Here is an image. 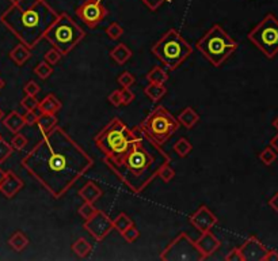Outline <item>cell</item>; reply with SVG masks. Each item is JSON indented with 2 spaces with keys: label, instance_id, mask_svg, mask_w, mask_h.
<instances>
[{
  "label": "cell",
  "instance_id": "cell-23",
  "mask_svg": "<svg viewBox=\"0 0 278 261\" xmlns=\"http://www.w3.org/2000/svg\"><path fill=\"white\" fill-rule=\"evenodd\" d=\"M198 120H200L198 113L190 106L185 108V109L182 110V113L178 116L179 124H182L183 126H186L187 130H190V128H193V126H196L197 122H198Z\"/></svg>",
  "mask_w": 278,
  "mask_h": 261
},
{
  "label": "cell",
  "instance_id": "cell-43",
  "mask_svg": "<svg viewBox=\"0 0 278 261\" xmlns=\"http://www.w3.org/2000/svg\"><path fill=\"white\" fill-rule=\"evenodd\" d=\"M151 11H156L163 4V3H168V2H173V0H141Z\"/></svg>",
  "mask_w": 278,
  "mask_h": 261
},
{
  "label": "cell",
  "instance_id": "cell-2",
  "mask_svg": "<svg viewBox=\"0 0 278 261\" xmlns=\"http://www.w3.org/2000/svg\"><path fill=\"white\" fill-rule=\"evenodd\" d=\"M133 130L136 140L129 150L118 160L103 162L133 194H140L158 177L159 170L171 162V158L162 146L145 135L140 126H134Z\"/></svg>",
  "mask_w": 278,
  "mask_h": 261
},
{
  "label": "cell",
  "instance_id": "cell-3",
  "mask_svg": "<svg viewBox=\"0 0 278 261\" xmlns=\"http://www.w3.org/2000/svg\"><path fill=\"white\" fill-rule=\"evenodd\" d=\"M58 12L46 0H16L0 15L4 24L19 42L33 49L57 20Z\"/></svg>",
  "mask_w": 278,
  "mask_h": 261
},
{
  "label": "cell",
  "instance_id": "cell-48",
  "mask_svg": "<svg viewBox=\"0 0 278 261\" xmlns=\"http://www.w3.org/2000/svg\"><path fill=\"white\" fill-rule=\"evenodd\" d=\"M269 206H270V208H273L276 212H278V192L269 198Z\"/></svg>",
  "mask_w": 278,
  "mask_h": 261
},
{
  "label": "cell",
  "instance_id": "cell-30",
  "mask_svg": "<svg viewBox=\"0 0 278 261\" xmlns=\"http://www.w3.org/2000/svg\"><path fill=\"white\" fill-rule=\"evenodd\" d=\"M277 155H278L277 152H276V151L269 146V147H266L265 150L261 151V154H259V160H261L264 164H266V166H270V164L276 162Z\"/></svg>",
  "mask_w": 278,
  "mask_h": 261
},
{
  "label": "cell",
  "instance_id": "cell-4",
  "mask_svg": "<svg viewBox=\"0 0 278 261\" xmlns=\"http://www.w3.org/2000/svg\"><path fill=\"white\" fill-rule=\"evenodd\" d=\"M94 140L96 147L105 155L103 160H118L136 140V132L115 117L95 136Z\"/></svg>",
  "mask_w": 278,
  "mask_h": 261
},
{
  "label": "cell",
  "instance_id": "cell-37",
  "mask_svg": "<svg viewBox=\"0 0 278 261\" xmlns=\"http://www.w3.org/2000/svg\"><path fill=\"white\" fill-rule=\"evenodd\" d=\"M98 208L94 207V203H88V202H84L82 207L79 208V215L83 218V219H90V218L96 212Z\"/></svg>",
  "mask_w": 278,
  "mask_h": 261
},
{
  "label": "cell",
  "instance_id": "cell-15",
  "mask_svg": "<svg viewBox=\"0 0 278 261\" xmlns=\"http://www.w3.org/2000/svg\"><path fill=\"white\" fill-rule=\"evenodd\" d=\"M22 188H23V181L12 170L5 172L4 178L0 184V194L5 198H12Z\"/></svg>",
  "mask_w": 278,
  "mask_h": 261
},
{
  "label": "cell",
  "instance_id": "cell-53",
  "mask_svg": "<svg viewBox=\"0 0 278 261\" xmlns=\"http://www.w3.org/2000/svg\"><path fill=\"white\" fill-rule=\"evenodd\" d=\"M3 117H4V113H3V110L0 109V121L3 120Z\"/></svg>",
  "mask_w": 278,
  "mask_h": 261
},
{
  "label": "cell",
  "instance_id": "cell-51",
  "mask_svg": "<svg viewBox=\"0 0 278 261\" xmlns=\"http://www.w3.org/2000/svg\"><path fill=\"white\" fill-rule=\"evenodd\" d=\"M273 126H274V128H276V130H278V117H277V118H276V120L273 121Z\"/></svg>",
  "mask_w": 278,
  "mask_h": 261
},
{
  "label": "cell",
  "instance_id": "cell-20",
  "mask_svg": "<svg viewBox=\"0 0 278 261\" xmlns=\"http://www.w3.org/2000/svg\"><path fill=\"white\" fill-rule=\"evenodd\" d=\"M30 58H31V49L27 48L22 42L15 45L12 50L10 52V58L16 66H23Z\"/></svg>",
  "mask_w": 278,
  "mask_h": 261
},
{
  "label": "cell",
  "instance_id": "cell-21",
  "mask_svg": "<svg viewBox=\"0 0 278 261\" xmlns=\"http://www.w3.org/2000/svg\"><path fill=\"white\" fill-rule=\"evenodd\" d=\"M38 130L42 135H46L50 130L57 126V117L56 114H49V113H39L38 120H37Z\"/></svg>",
  "mask_w": 278,
  "mask_h": 261
},
{
  "label": "cell",
  "instance_id": "cell-18",
  "mask_svg": "<svg viewBox=\"0 0 278 261\" xmlns=\"http://www.w3.org/2000/svg\"><path fill=\"white\" fill-rule=\"evenodd\" d=\"M3 126L10 130L11 134H18L26 126V121H24V117L22 114L14 110L11 112L8 116L3 117Z\"/></svg>",
  "mask_w": 278,
  "mask_h": 261
},
{
  "label": "cell",
  "instance_id": "cell-27",
  "mask_svg": "<svg viewBox=\"0 0 278 261\" xmlns=\"http://www.w3.org/2000/svg\"><path fill=\"white\" fill-rule=\"evenodd\" d=\"M167 72L164 71L163 68L160 67L152 68V70L147 74V80H148L149 83H160V84H164V83L167 82Z\"/></svg>",
  "mask_w": 278,
  "mask_h": 261
},
{
  "label": "cell",
  "instance_id": "cell-14",
  "mask_svg": "<svg viewBox=\"0 0 278 261\" xmlns=\"http://www.w3.org/2000/svg\"><path fill=\"white\" fill-rule=\"evenodd\" d=\"M190 223L200 232H205L212 230V228L217 223V218L206 206H201L196 212L190 216Z\"/></svg>",
  "mask_w": 278,
  "mask_h": 261
},
{
  "label": "cell",
  "instance_id": "cell-54",
  "mask_svg": "<svg viewBox=\"0 0 278 261\" xmlns=\"http://www.w3.org/2000/svg\"><path fill=\"white\" fill-rule=\"evenodd\" d=\"M8 2H11V3H14V2H16V0H8Z\"/></svg>",
  "mask_w": 278,
  "mask_h": 261
},
{
  "label": "cell",
  "instance_id": "cell-17",
  "mask_svg": "<svg viewBox=\"0 0 278 261\" xmlns=\"http://www.w3.org/2000/svg\"><path fill=\"white\" fill-rule=\"evenodd\" d=\"M79 196L84 200V202H88V203H95L96 200H99L102 198V189L92 181H88L87 184H84L83 188L79 189Z\"/></svg>",
  "mask_w": 278,
  "mask_h": 261
},
{
  "label": "cell",
  "instance_id": "cell-19",
  "mask_svg": "<svg viewBox=\"0 0 278 261\" xmlns=\"http://www.w3.org/2000/svg\"><path fill=\"white\" fill-rule=\"evenodd\" d=\"M61 101H60L54 94H48V96L38 104V110L41 112V113L56 114V113L61 109Z\"/></svg>",
  "mask_w": 278,
  "mask_h": 261
},
{
  "label": "cell",
  "instance_id": "cell-32",
  "mask_svg": "<svg viewBox=\"0 0 278 261\" xmlns=\"http://www.w3.org/2000/svg\"><path fill=\"white\" fill-rule=\"evenodd\" d=\"M14 152V148L11 147L8 142H5L1 136H0V164H3L10 158Z\"/></svg>",
  "mask_w": 278,
  "mask_h": 261
},
{
  "label": "cell",
  "instance_id": "cell-49",
  "mask_svg": "<svg viewBox=\"0 0 278 261\" xmlns=\"http://www.w3.org/2000/svg\"><path fill=\"white\" fill-rule=\"evenodd\" d=\"M269 146H270V147H272V148H273V150L276 151V152H277V154H278V134L276 136H274L272 140H270Z\"/></svg>",
  "mask_w": 278,
  "mask_h": 261
},
{
  "label": "cell",
  "instance_id": "cell-11",
  "mask_svg": "<svg viewBox=\"0 0 278 261\" xmlns=\"http://www.w3.org/2000/svg\"><path fill=\"white\" fill-rule=\"evenodd\" d=\"M76 16L90 29H95L96 26L106 20L109 11L103 6V0H84L76 8Z\"/></svg>",
  "mask_w": 278,
  "mask_h": 261
},
{
  "label": "cell",
  "instance_id": "cell-33",
  "mask_svg": "<svg viewBox=\"0 0 278 261\" xmlns=\"http://www.w3.org/2000/svg\"><path fill=\"white\" fill-rule=\"evenodd\" d=\"M27 138L23 135V134H20V132H18V134H14V138L11 139L10 144L11 147L14 148V150L16 151H22L27 146Z\"/></svg>",
  "mask_w": 278,
  "mask_h": 261
},
{
  "label": "cell",
  "instance_id": "cell-40",
  "mask_svg": "<svg viewBox=\"0 0 278 261\" xmlns=\"http://www.w3.org/2000/svg\"><path fill=\"white\" fill-rule=\"evenodd\" d=\"M118 83H120V86L122 88H129L134 83V76L130 72H128V71H125V72H122L118 76Z\"/></svg>",
  "mask_w": 278,
  "mask_h": 261
},
{
  "label": "cell",
  "instance_id": "cell-34",
  "mask_svg": "<svg viewBox=\"0 0 278 261\" xmlns=\"http://www.w3.org/2000/svg\"><path fill=\"white\" fill-rule=\"evenodd\" d=\"M106 34L109 36L110 40H118L124 34V29H122V26L118 22H111L107 26V29H106Z\"/></svg>",
  "mask_w": 278,
  "mask_h": 261
},
{
  "label": "cell",
  "instance_id": "cell-36",
  "mask_svg": "<svg viewBox=\"0 0 278 261\" xmlns=\"http://www.w3.org/2000/svg\"><path fill=\"white\" fill-rule=\"evenodd\" d=\"M122 237H124L125 241L129 242V244H132V242H136L140 238L139 228H136L134 224H132L130 228H128L124 232H122Z\"/></svg>",
  "mask_w": 278,
  "mask_h": 261
},
{
  "label": "cell",
  "instance_id": "cell-39",
  "mask_svg": "<svg viewBox=\"0 0 278 261\" xmlns=\"http://www.w3.org/2000/svg\"><path fill=\"white\" fill-rule=\"evenodd\" d=\"M45 62L48 64H50V66H56V64L61 60V58H62V54L58 52L57 49H54V48H52V49H49L48 52L45 54Z\"/></svg>",
  "mask_w": 278,
  "mask_h": 261
},
{
  "label": "cell",
  "instance_id": "cell-35",
  "mask_svg": "<svg viewBox=\"0 0 278 261\" xmlns=\"http://www.w3.org/2000/svg\"><path fill=\"white\" fill-rule=\"evenodd\" d=\"M38 104L39 101L35 97H33V96H26V97L20 101V106L23 108L26 112L35 110V109H38Z\"/></svg>",
  "mask_w": 278,
  "mask_h": 261
},
{
  "label": "cell",
  "instance_id": "cell-10",
  "mask_svg": "<svg viewBox=\"0 0 278 261\" xmlns=\"http://www.w3.org/2000/svg\"><path fill=\"white\" fill-rule=\"evenodd\" d=\"M160 260L163 261H202L205 260L202 253L197 246L196 241L187 236L186 232H181L175 240L171 241L160 254Z\"/></svg>",
  "mask_w": 278,
  "mask_h": 261
},
{
  "label": "cell",
  "instance_id": "cell-1",
  "mask_svg": "<svg viewBox=\"0 0 278 261\" xmlns=\"http://www.w3.org/2000/svg\"><path fill=\"white\" fill-rule=\"evenodd\" d=\"M20 164L53 198H60L91 169L94 160L65 130L54 126Z\"/></svg>",
  "mask_w": 278,
  "mask_h": 261
},
{
  "label": "cell",
  "instance_id": "cell-6",
  "mask_svg": "<svg viewBox=\"0 0 278 261\" xmlns=\"http://www.w3.org/2000/svg\"><path fill=\"white\" fill-rule=\"evenodd\" d=\"M84 37L86 32L67 12H61L58 14L56 22L45 33L43 38L52 45V48L57 49L62 56H65Z\"/></svg>",
  "mask_w": 278,
  "mask_h": 261
},
{
  "label": "cell",
  "instance_id": "cell-42",
  "mask_svg": "<svg viewBox=\"0 0 278 261\" xmlns=\"http://www.w3.org/2000/svg\"><path fill=\"white\" fill-rule=\"evenodd\" d=\"M121 98H122V105H129L134 100V92L129 88H122L121 90Z\"/></svg>",
  "mask_w": 278,
  "mask_h": 261
},
{
  "label": "cell",
  "instance_id": "cell-41",
  "mask_svg": "<svg viewBox=\"0 0 278 261\" xmlns=\"http://www.w3.org/2000/svg\"><path fill=\"white\" fill-rule=\"evenodd\" d=\"M23 92L26 96H33V97H35V96L41 92V87L34 82V80H30V82H27L24 84Z\"/></svg>",
  "mask_w": 278,
  "mask_h": 261
},
{
  "label": "cell",
  "instance_id": "cell-44",
  "mask_svg": "<svg viewBox=\"0 0 278 261\" xmlns=\"http://www.w3.org/2000/svg\"><path fill=\"white\" fill-rule=\"evenodd\" d=\"M107 100L110 101V104L113 106H120L122 105V98H121V90H114L113 92H110V96L107 97Z\"/></svg>",
  "mask_w": 278,
  "mask_h": 261
},
{
  "label": "cell",
  "instance_id": "cell-50",
  "mask_svg": "<svg viewBox=\"0 0 278 261\" xmlns=\"http://www.w3.org/2000/svg\"><path fill=\"white\" fill-rule=\"evenodd\" d=\"M4 174H5L4 170L0 169V184H1V181H3V178H4Z\"/></svg>",
  "mask_w": 278,
  "mask_h": 261
},
{
  "label": "cell",
  "instance_id": "cell-47",
  "mask_svg": "<svg viewBox=\"0 0 278 261\" xmlns=\"http://www.w3.org/2000/svg\"><path fill=\"white\" fill-rule=\"evenodd\" d=\"M264 261H278V252L273 250V249H269Z\"/></svg>",
  "mask_w": 278,
  "mask_h": 261
},
{
  "label": "cell",
  "instance_id": "cell-45",
  "mask_svg": "<svg viewBox=\"0 0 278 261\" xmlns=\"http://www.w3.org/2000/svg\"><path fill=\"white\" fill-rule=\"evenodd\" d=\"M38 116L39 113H37L35 110H29L26 112V114H24V121H26V124L27 126H34V124H37V120H38Z\"/></svg>",
  "mask_w": 278,
  "mask_h": 261
},
{
  "label": "cell",
  "instance_id": "cell-24",
  "mask_svg": "<svg viewBox=\"0 0 278 261\" xmlns=\"http://www.w3.org/2000/svg\"><path fill=\"white\" fill-rule=\"evenodd\" d=\"M144 92L147 97H149V100L158 102L166 96L167 88L164 87V84H160V83H149L148 86L144 88Z\"/></svg>",
  "mask_w": 278,
  "mask_h": 261
},
{
  "label": "cell",
  "instance_id": "cell-46",
  "mask_svg": "<svg viewBox=\"0 0 278 261\" xmlns=\"http://www.w3.org/2000/svg\"><path fill=\"white\" fill-rule=\"evenodd\" d=\"M227 261H243V257H242V253H240L239 248H235L228 253L226 256Z\"/></svg>",
  "mask_w": 278,
  "mask_h": 261
},
{
  "label": "cell",
  "instance_id": "cell-13",
  "mask_svg": "<svg viewBox=\"0 0 278 261\" xmlns=\"http://www.w3.org/2000/svg\"><path fill=\"white\" fill-rule=\"evenodd\" d=\"M239 250L242 253L243 261H264L269 249L255 236H251L239 248Z\"/></svg>",
  "mask_w": 278,
  "mask_h": 261
},
{
  "label": "cell",
  "instance_id": "cell-16",
  "mask_svg": "<svg viewBox=\"0 0 278 261\" xmlns=\"http://www.w3.org/2000/svg\"><path fill=\"white\" fill-rule=\"evenodd\" d=\"M196 244L205 260L208 258V257L211 256V254H213V253H215L221 245L220 241H219V240L212 234L211 230H209V232H201V237L197 240Z\"/></svg>",
  "mask_w": 278,
  "mask_h": 261
},
{
  "label": "cell",
  "instance_id": "cell-9",
  "mask_svg": "<svg viewBox=\"0 0 278 261\" xmlns=\"http://www.w3.org/2000/svg\"><path fill=\"white\" fill-rule=\"evenodd\" d=\"M247 37L266 58H274L278 54V20L268 14Z\"/></svg>",
  "mask_w": 278,
  "mask_h": 261
},
{
  "label": "cell",
  "instance_id": "cell-12",
  "mask_svg": "<svg viewBox=\"0 0 278 261\" xmlns=\"http://www.w3.org/2000/svg\"><path fill=\"white\" fill-rule=\"evenodd\" d=\"M84 228L95 238V241H103L114 228L110 218L101 210H96V212L84 222Z\"/></svg>",
  "mask_w": 278,
  "mask_h": 261
},
{
  "label": "cell",
  "instance_id": "cell-22",
  "mask_svg": "<svg viewBox=\"0 0 278 261\" xmlns=\"http://www.w3.org/2000/svg\"><path fill=\"white\" fill-rule=\"evenodd\" d=\"M110 58L114 60L115 63L120 64H125L130 58H132V50L128 48V45H125V44H118L117 46L110 50Z\"/></svg>",
  "mask_w": 278,
  "mask_h": 261
},
{
  "label": "cell",
  "instance_id": "cell-28",
  "mask_svg": "<svg viewBox=\"0 0 278 261\" xmlns=\"http://www.w3.org/2000/svg\"><path fill=\"white\" fill-rule=\"evenodd\" d=\"M132 224H134L133 220H132V219H130V218L125 212H121L120 215L113 220V228H114L118 232H121V234H122L126 228H130Z\"/></svg>",
  "mask_w": 278,
  "mask_h": 261
},
{
  "label": "cell",
  "instance_id": "cell-26",
  "mask_svg": "<svg viewBox=\"0 0 278 261\" xmlns=\"http://www.w3.org/2000/svg\"><path fill=\"white\" fill-rule=\"evenodd\" d=\"M8 245H10L15 252H22L24 248L29 245V238L24 236L22 232H15L8 240Z\"/></svg>",
  "mask_w": 278,
  "mask_h": 261
},
{
  "label": "cell",
  "instance_id": "cell-5",
  "mask_svg": "<svg viewBox=\"0 0 278 261\" xmlns=\"http://www.w3.org/2000/svg\"><path fill=\"white\" fill-rule=\"evenodd\" d=\"M238 46L239 44L217 24H213L196 44V48L215 67H220Z\"/></svg>",
  "mask_w": 278,
  "mask_h": 261
},
{
  "label": "cell",
  "instance_id": "cell-52",
  "mask_svg": "<svg viewBox=\"0 0 278 261\" xmlns=\"http://www.w3.org/2000/svg\"><path fill=\"white\" fill-rule=\"evenodd\" d=\"M3 87H4V80H3V79L0 78V90H1Z\"/></svg>",
  "mask_w": 278,
  "mask_h": 261
},
{
  "label": "cell",
  "instance_id": "cell-8",
  "mask_svg": "<svg viewBox=\"0 0 278 261\" xmlns=\"http://www.w3.org/2000/svg\"><path fill=\"white\" fill-rule=\"evenodd\" d=\"M179 126L181 124L178 118H175L166 108L158 106L140 124V128L155 143L163 146L177 132Z\"/></svg>",
  "mask_w": 278,
  "mask_h": 261
},
{
  "label": "cell",
  "instance_id": "cell-31",
  "mask_svg": "<svg viewBox=\"0 0 278 261\" xmlns=\"http://www.w3.org/2000/svg\"><path fill=\"white\" fill-rule=\"evenodd\" d=\"M34 74L45 80L53 74V66L48 64L46 62H41V63L37 64V67L34 68Z\"/></svg>",
  "mask_w": 278,
  "mask_h": 261
},
{
  "label": "cell",
  "instance_id": "cell-29",
  "mask_svg": "<svg viewBox=\"0 0 278 261\" xmlns=\"http://www.w3.org/2000/svg\"><path fill=\"white\" fill-rule=\"evenodd\" d=\"M192 148H193L192 143L187 140V139H185V138L179 139V140L174 144V151H175L181 158H185V156H187V155L190 154Z\"/></svg>",
  "mask_w": 278,
  "mask_h": 261
},
{
  "label": "cell",
  "instance_id": "cell-25",
  "mask_svg": "<svg viewBox=\"0 0 278 261\" xmlns=\"http://www.w3.org/2000/svg\"><path fill=\"white\" fill-rule=\"evenodd\" d=\"M72 252L76 254L77 257H80V258H84L87 257L92 250V246L90 242L87 241L86 238H77L76 241L73 242L72 246H71Z\"/></svg>",
  "mask_w": 278,
  "mask_h": 261
},
{
  "label": "cell",
  "instance_id": "cell-38",
  "mask_svg": "<svg viewBox=\"0 0 278 261\" xmlns=\"http://www.w3.org/2000/svg\"><path fill=\"white\" fill-rule=\"evenodd\" d=\"M158 177H160V178L163 180L164 182H170V181L175 177V172H174V169L171 168V164H164L163 168L159 170Z\"/></svg>",
  "mask_w": 278,
  "mask_h": 261
},
{
  "label": "cell",
  "instance_id": "cell-7",
  "mask_svg": "<svg viewBox=\"0 0 278 261\" xmlns=\"http://www.w3.org/2000/svg\"><path fill=\"white\" fill-rule=\"evenodd\" d=\"M193 52V48L175 29H170L152 48V54L171 71H175Z\"/></svg>",
  "mask_w": 278,
  "mask_h": 261
}]
</instances>
